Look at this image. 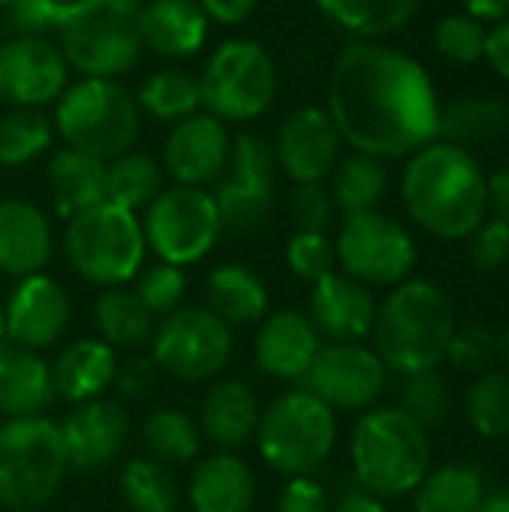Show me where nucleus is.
Returning a JSON list of instances; mask_svg holds the SVG:
<instances>
[{"mask_svg":"<svg viewBox=\"0 0 509 512\" xmlns=\"http://www.w3.org/2000/svg\"><path fill=\"white\" fill-rule=\"evenodd\" d=\"M324 108L351 150L384 162L408 159L438 138L441 99L432 75L384 39H351L336 54Z\"/></svg>","mask_w":509,"mask_h":512,"instance_id":"1","label":"nucleus"},{"mask_svg":"<svg viewBox=\"0 0 509 512\" xmlns=\"http://www.w3.org/2000/svg\"><path fill=\"white\" fill-rule=\"evenodd\" d=\"M399 189L408 216L441 240H468L489 216V186L480 162L450 141L435 138L411 153Z\"/></svg>","mask_w":509,"mask_h":512,"instance_id":"2","label":"nucleus"},{"mask_svg":"<svg viewBox=\"0 0 509 512\" xmlns=\"http://www.w3.org/2000/svg\"><path fill=\"white\" fill-rule=\"evenodd\" d=\"M456 333L450 297L429 279H405L378 306L372 339L381 363L402 378L435 372Z\"/></svg>","mask_w":509,"mask_h":512,"instance_id":"3","label":"nucleus"},{"mask_svg":"<svg viewBox=\"0 0 509 512\" xmlns=\"http://www.w3.org/2000/svg\"><path fill=\"white\" fill-rule=\"evenodd\" d=\"M51 123L63 147L111 162L135 150L144 117L120 78H75L51 105Z\"/></svg>","mask_w":509,"mask_h":512,"instance_id":"4","label":"nucleus"},{"mask_svg":"<svg viewBox=\"0 0 509 512\" xmlns=\"http://www.w3.org/2000/svg\"><path fill=\"white\" fill-rule=\"evenodd\" d=\"M351 465L369 495L381 501L411 495L432 465L429 435L399 405L366 411L351 435Z\"/></svg>","mask_w":509,"mask_h":512,"instance_id":"5","label":"nucleus"},{"mask_svg":"<svg viewBox=\"0 0 509 512\" xmlns=\"http://www.w3.org/2000/svg\"><path fill=\"white\" fill-rule=\"evenodd\" d=\"M201 108L225 126L261 120L279 96V66L264 42L231 36L219 42L198 69Z\"/></svg>","mask_w":509,"mask_h":512,"instance_id":"6","label":"nucleus"},{"mask_svg":"<svg viewBox=\"0 0 509 512\" xmlns=\"http://www.w3.org/2000/svg\"><path fill=\"white\" fill-rule=\"evenodd\" d=\"M75 78H123L144 57L138 6L129 0H75L57 30Z\"/></svg>","mask_w":509,"mask_h":512,"instance_id":"7","label":"nucleus"},{"mask_svg":"<svg viewBox=\"0 0 509 512\" xmlns=\"http://www.w3.org/2000/svg\"><path fill=\"white\" fill-rule=\"evenodd\" d=\"M63 255L84 282L99 288H123L144 267L147 240L141 216L111 201L78 213L66 219Z\"/></svg>","mask_w":509,"mask_h":512,"instance_id":"8","label":"nucleus"},{"mask_svg":"<svg viewBox=\"0 0 509 512\" xmlns=\"http://www.w3.org/2000/svg\"><path fill=\"white\" fill-rule=\"evenodd\" d=\"M69 471L60 426L48 417L0 423V504L42 510Z\"/></svg>","mask_w":509,"mask_h":512,"instance_id":"9","label":"nucleus"},{"mask_svg":"<svg viewBox=\"0 0 509 512\" xmlns=\"http://www.w3.org/2000/svg\"><path fill=\"white\" fill-rule=\"evenodd\" d=\"M255 441L273 471L303 477L330 459L336 447V414L312 393L294 390L261 411Z\"/></svg>","mask_w":509,"mask_h":512,"instance_id":"10","label":"nucleus"},{"mask_svg":"<svg viewBox=\"0 0 509 512\" xmlns=\"http://www.w3.org/2000/svg\"><path fill=\"white\" fill-rule=\"evenodd\" d=\"M147 249L174 267L198 264L213 252L222 237L219 210L210 189L198 186H165L141 213Z\"/></svg>","mask_w":509,"mask_h":512,"instance_id":"11","label":"nucleus"},{"mask_svg":"<svg viewBox=\"0 0 509 512\" xmlns=\"http://www.w3.org/2000/svg\"><path fill=\"white\" fill-rule=\"evenodd\" d=\"M276 174L270 138L261 132H240L231 138L228 168L210 189L222 234H255L270 222L276 204Z\"/></svg>","mask_w":509,"mask_h":512,"instance_id":"12","label":"nucleus"},{"mask_svg":"<svg viewBox=\"0 0 509 512\" xmlns=\"http://www.w3.org/2000/svg\"><path fill=\"white\" fill-rule=\"evenodd\" d=\"M336 243V264L345 276L366 288H396L417 264V243L411 231L381 210L342 216Z\"/></svg>","mask_w":509,"mask_h":512,"instance_id":"13","label":"nucleus"},{"mask_svg":"<svg viewBox=\"0 0 509 512\" xmlns=\"http://www.w3.org/2000/svg\"><path fill=\"white\" fill-rule=\"evenodd\" d=\"M234 351L231 327L216 318L207 306H180L165 315L153 330V363L177 381H210L216 378Z\"/></svg>","mask_w":509,"mask_h":512,"instance_id":"14","label":"nucleus"},{"mask_svg":"<svg viewBox=\"0 0 509 512\" xmlns=\"http://www.w3.org/2000/svg\"><path fill=\"white\" fill-rule=\"evenodd\" d=\"M387 366L360 342L321 345L303 375V390L321 399L330 411H366L387 387Z\"/></svg>","mask_w":509,"mask_h":512,"instance_id":"15","label":"nucleus"},{"mask_svg":"<svg viewBox=\"0 0 509 512\" xmlns=\"http://www.w3.org/2000/svg\"><path fill=\"white\" fill-rule=\"evenodd\" d=\"M72 69L51 36L12 33L0 42V102L9 108H48L60 99Z\"/></svg>","mask_w":509,"mask_h":512,"instance_id":"16","label":"nucleus"},{"mask_svg":"<svg viewBox=\"0 0 509 512\" xmlns=\"http://www.w3.org/2000/svg\"><path fill=\"white\" fill-rule=\"evenodd\" d=\"M270 147L276 171L297 186L324 183L342 159L345 141L324 105H297L279 120Z\"/></svg>","mask_w":509,"mask_h":512,"instance_id":"17","label":"nucleus"},{"mask_svg":"<svg viewBox=\"0 0 509 512\" xmlns=\"http://www.w3.org/2000/svg\"><path fill=\"white\" fill-rule=\"evenodd\" d=\"M231 138H234L231 126H225L219 117L207 111H198L168 126L159 165L165 177H171V183L177 186L210 189L219 183V177L228 168Z\"/></svg>","mask_w":509,"mask_h":512,"instance_id":"18","label":"nucleus"},{"mask_svg":"<svg viewBox=\"0 0 509 512\" xmlns=\"http://www.w3.org/2000/svg\"><path fill=\"white\" fill-rule=\"evenodd\" d=\"M72 303L63 285L45 273L24 276L12 288L3 309V336L27 351L51 348L69 327Z\"/></svg>","mask_w":509,"mask_h":512,"instance_id":"19","label":"nucleus"},{"mask_svg":"<svg viewBox=\"0 0 509 512\" xmlns=\"http://www.w3.org/2000/svg\"><path fill=\"white\" fill-rule=\"evenodd\" d=\"M60 426L69 468L75 471H105L114 465L129 438V414L114 399H93L75 405Z\"/></svg>","mask_w":509,"mask_h":512,"instance_id":"20","label":"nucleus"},{"mask_svg":"<svg viewBox=\"0 0 509 512\" xmlns=\"http://www.w3.org/2000/svg\"><path fill=\"white\" fill-rule=\"evenodd\" d=\"M375 297L366 285L345 273H330L312 282L309 321L321 339L330 342H363L375 324Z\"/></svg>","mask_w":509,"mask_h":512,"instance_id":"21","label":"nucleus"},{"mask_svg":"<svg viewBox=\"0 0 509 512\" xmlns=\"http://www.w3.org/2000/svg\"><path fill=\"white\" fill-rule=\"evenodd\" d=\"M54 255V228L42 207L24 198L0 201V270L12 279L36 276Z\"/></svg>","mask_w":509,"mask_h":512,"instance_id":"22","label":"nucleus"},{"mask_svg":"<svg viewBox=\"0 0 509 512\" xmlns=\"http://www.w3.org/2000/svg\"><path fill=\"white\" fill-rule=\"evenodd\" d=\"M144 51L165 60H189L204 51L213 21L198 0H147L138 9Z\"/></svg>","mask_w":509,"mask_h":512,"instance_id":"23","label":"nucleus"},{"mask_svg":"<svg viewBox=\"0 0 509 512\" xmlns=\"http://www.w3.org/2000/svg\"><path fill=\"white\" fill-rule=\"evenodd\" d=\"M321 348V336L309 315L282 309L261 321L255 336V363L264 375L279 381H303Z\"/></svg>","mask_w":509,"mask_h":512,"instance_id":"24","label":"nucleus"},{"mask_svg":"<svg viewBox=\"0 0 509 512\" xmlns=\"http://www.w3.org/2000/svg\"><path fill=\"white\" fill-rule=\"evenodd\" d=\"M51 366L39 351L0 345V414L6 420L42 417L54 405Z\"/></svg>","mask_w":509,"mask_h":512,"instance_id":"25","label":"nucleus"},{"mask_svg":"<svg viewBox=\"0 0 509 512\" xmlns=\"http://www.w3.org/2000/svg\"><path fill=\"white\" fill-rule=\"evenodd\" d=\"M45 183L54 213L72 219L105 201V162L60 144L45 156Z\"/></svg>","mask_w":509,"mask_h":512,"instance_id":"26","label":"nucleus"},{"mask_svg":"<svg viewBox=\"0 0 509 512\" xmlns=\"http://www.w3.org/2000/svg\"><path fill=\"white\" fill-rule=\"evenodd\" d=\"M117 372V351L102 339H78L60 351L51 366L54 393L72 405L102 399Z\"/></svg>","mask_w":509,"mask_h":512,"instance_id":"27","label":"nucleus"},{"mask_svg":"<svg viewBox=\"0 0 509 512\" xmlns=\"http://www.w3.org/2000/svg\"><path fill=\"white\" fill-rule=\"evenodd\" d=\"M258 420V396L243 381H219L201 402V432L225 453L249 444L255 438Z\"/></svg>","mask_w":509,"mask_h":512,"instance_id":"28","label":"nucleus"},{"mask_svg":"<svg viewBox=\"0 0 509 512\" xmlns=\"http://www.w3.org/2000/svg\"><path fill=\"white\" fill-rule=\"evenodd\" d=\"M192 512H249L255 504V474L234 453L204 459L189 480Z\"/></svg>","mask_w":509,"mask_h":512,"instance_id":"29","label":"nucleus"},{"mask_svg":"<svg viewBox=\"0 0 509 512\" xmlns=\"http://www.w3.org/2000/svg\"><path fill=\"white\" fill-rule=\"evenodd\" d=\"M207 309L228 327L264 321L270 306V291L264 279L243 264H222L204 282Z\"/></svg>","mask_w":509,"mask_h":512,"instance_id":"30","label":"nucleus"},{"mask_svg":"<svg viewBox=\"0 0 509 512\" xmlns=\"http://www.w3.org/2000/svg\"><path fill=\"white\" fill-rule=\"evenodd\" d=\"M315 6L351 39H387L411 24L423 0H315Z\"/></svg>","mask_w":509,"mask_h":512,"instance_id":"31","label":"nucleus"},{"mask_svg":"<svg viewBox=\"0 0 509 512\" xmlns=\"http://www.w3.org/2000/svg\"><path fill=\"white\" fill-rule=\"evenodd\" d=\"M135 102H138L144 120L174 126V123L204 111L198 72H189L183 66H159L141 81V87L135 90Z\"/></svg>","mask_w":509,"mask_h":512,"instance_id":"32","label":"nucleus"},{"mask_svg":"<svg viewBox=\"0 0 509 512\" xmlns=\"http://www.w3.org/2000/svg\"><path fill=\"white\" fill-rule=\"evenodd\" d=\"M327 189L342 216L369 213V210H378V204L384 201L390 189V168L378 156L351 150L348 156L342 153V159L330 171Z\"/></svg>","mask_w":509,"mask_h":512,"instance_id":"33","label":"nucleus"},{"mask_svg":"<svg viewBox=\"0 0 509 512\" xmlns=\"http://www.w3.org/2000/svg\"><path fill=\"white\" fill-rule=\"evenodd\" d=\"M509 129V105L504 99L468 93L447 105L438 114V141L459 144L471 150V144H486L501 138Z\"/></svg>","mask_w":509,"mask_h":512,"instance_id":"34","label":"nucleus"},{"mask_svg":"<svg viewBox=\"0 0 509 512\" xmlns=\"http://www.w3.org/2000/svg\"><path fill=\"white\" fill-rule=\"evenodd\" d=\"M483 498V471L468 462H453L423 477L414 489V512H477Z\"/></svg>","mask_w":509,"mask_h":512,"instance_id":"35","label":"nucleus"},{"mask_svg":"<svg viewBox=\"0 0 509 512\" xmlns=\"http://www.w3.org/2000/svg\"><path fill=\"white\" fill-rule=\"evenodd\" d=\"M93 321L102 342H108L114 351L141 348L156 330V318L129 288H105L93 303Z\"/></svg>","mask_w":509,"mask_h":512,"instance_id":"36","label":"nucleus"},{"mask_svg":"<svg viewBox=\"0 0 509 512\" xmlns=\"http://www.w3.org/2000/svg\"><path fill=\"white\" fill-rule=\"evenodd\" d=\"M165 189V171L156 156L141 150H126L117 159L105 162V201L144 213L147 204Z\"/></svg>","mask_w":509,"mask_h":512,"instance_id":"37","label":"nucleus"},{"mask_svg":"<svg viewBox=\"0 0 509 512\" xmlns=\"http://www.w3.org/2000/svg\"><path fill=\"white\" fill-rule=\"evenodd\" d=\"M57 132L45 108H6L0 114V168H24L54 150Z\"/></svg>","mask_w":509,"mask_h":512,"instance_id":"38","label":"nucleus"},{"mask_svg":"<svg viewBox=\"0 0 509 512\" xmlns=\"http://www.w3.org/2000/svg\"><path fill=\"white\" fill-rule=\"evenodd\" d=\"M120 495L132 512H174L180 504V483L171 465L147 456V459H132L123 468Z\"/></svg>","mask_w":509,"mask_h":512,"instance_id":"39","label":"nucleus"},{"mask_svg":"<svg viewBox=\"0 0 509 512\" xmlns=\"http://www.w3.org/2000/svg\"><path fill=\"white\" fill-rule=\"evenodd\" d=\"M144 447L165 465H186L201 450V426L186 411L162 408L144 423Z\"/></svg>","mask_w":509,"mask_h":512,"instance_id":"40","label":"nucleus"},{"mask_svg":"<svg viewBox=\"0 0 509 512\" xmlns=\"http://www.w3.org/2000/svg\"><path fill=\"white\" fill-rule=\"evenodd\" d=\"M465 417L471 429L489 441L509 438V375L507 372H486L477 375L465 396Z\"/></svg>","mask_w":509,"mask_h":512,"instance_id":"41","label":"nucleus"},{"mask_svg":"<svg viewBox=\"0 0 509 512\" xmlns=\"http://www.w3.org/2000/svg\"><path fill=\"white\" fill-rule=\"evenodd\" d=\"M486 33H489V27L483 21L465 15V12H453V15L438 18V24L432 30V45L444 60L456 63V66H471V63L483 60Z\"/></svg>","mask_w":509,"mask_h":512,"instance_id":"42","label":"nucleus"},{"mask_svg":"<svg viewBox=\"0 0 509 512\" xmlns=\"http://www.w3.org/2000/svg\"><path fill=\"white\" fill-rule=\"evenodd\" d=\"M135 294L153 318H165L183 306L189 294V282H186L183 267L159 261V264L141 267V273L135 276Z\"/></svg>","mask_w":509,"mask_h":512,"instance_id":"43","label":"nucleus"},{"mask_svg":"<svg viewBox=\"0 0 509 512\" xmlns=\"http://www.w3.org/2000/svg\"><path fill=\"white\" fill-rule=\"evenodd\" d=\"M411 420H417L426 432L432 426H441L450 417L453 399L450 387L438 372H423V375H408L402 387V405H399Z\"/></svg>","mask_w":509,"mask_h":512,"instance_id":"44","label":"nucleus"},{"mask_svg":"<svg viewBox=\"0 0 509 512\" xmlns=\"http://www.w3.org/2000/svg\"><path fill=\"white\" fill-rule=\"evenodd\" d=\"M288 270L303 282H318L336 270V243L321 231H294L285 246Z\"/></svg>","mask_w":509,"mask_h":512,"instance_id":"45","label":"nucleus"},{"mask_svg":"<svg viewBox=\"0 0 509 512\" xmlns=\"http://www.w3.org/2000/svg\"><path fill=\"white\" fill-rule=\"evenodd\" d=\"M447 360L462 372L486 375L501 360V339L492 330L480 327V324H471V327H462V330L456 327V333L450 339V348H447Z\"/></svg>","mask_w":509,"mask_h":512,"instance_id":"46","label":"nucleus"},{"mask_svg":"<svg viewBox=\"0 0 509 512\" xmlns=\"http://www.w3.org/2000/svg\"><path fill=\"white\" fill-rule=\"evenodd\" d=\"M336 213L339 210L333 204L327 180L324 183H297L291 189L288 216L294 222V231H321V234H327V228L333 225Z\"/></svg>","mask_w":509,"mask_h":512,"instance_id":"47","label":"nucleus"},{"mask_svg":"<svg viewBox=\"0 0 509 512\" xmlns=\"http://www.w3.org/2000/svg\"><path fill=\"white\" fill-rule=\"evenodd\" d=\"M75 0H15L6 9L12 33L24 36H48L57 33L63 18L69 15Z\"/></svg>","mask_w":509,"mask_h":512,"instance_id":"48","label":"nucleus"},{"mask_svg":"<svg viewBox=\"0 0 509 512\" xmlns=\"http://www.w3.org/2000/svg\"><path fill=\"white\" fill-rule=\"evenodd\" d=\"M468 261L480 273H498L509 264V225L501 219H483L468 234Z\"/></svg>","mask_w":509,"mask_h":512,"instance_id":"49","label":"nucleus"},{"mask_svg":"<svg viewBox=\"0 0 509 512\" xmlns=\"http://www.w3.org/2000/svg\"><path fill=\"white\" fill-rule=\"evenodd\" d=\"M156 381H159V366L153 363V357L132 354L126 360H117V372H114L111 387L123 399H141V396L156 390Z\"/></svg>","mask_w":509,"mask_h":512,"instance_id":"50","label":"nucleus"},{"mask_svg":"<svg viewBox=\"0 0 509 512\" xmlns=\"http://www.w3.org/2000/svg\"><path fill=\"white\" fill-rule=\"evenodd\" d=\"M330 507L327 489L312 474L291 477L276 501V512H330Z\"/></svg>","mask_w":509,"mask_h":512,"instance_id":"51","label":"nucleus"},{"mask_svg":"<svg viewBox=\"0 0 509 512\" xmlns=\"http://www.w3.org/2000/svg\"><path fill=\"white\" fill-rule=\"evenodd\" d=\"M198 3L207 12V18L219 27H237L249 21L261 6V0H198Z\"/></svg>","mask_w":509,"mask_h":512,"instance_id":"52","label":"nucleus"},{"mask_svg":"<svg viewBox=\"0 0 509 512\" xmlns=\"http://www.w3.org/2000/svg\"><path fill=\"white\" fill-rule=\"evenodd\" d=\"M483 60L495 69L498 78H504L509 84V18L498 21V24H489Z\"/></svg>","mask_w":509,"mask_h":512,"instance_id":"53","label":"nucleus"},{"mask_svg":"<svg viewBox=\"0 0 509 512\" xmlns=\"http://www.w3.org/2000/svg\"><path fill=\"white\" fill-rule=\"evenodd\" d=\"M486 186H489V210L495 213V219L509 225V165L486 177Z\"/></svg>","mask_w":509,"mask_h":512,"instance_id":"54","label":"nucleus"},{"mask_svg":"<svg viewBox=\"0 0 509 512\" xmlns=\"http://www.w3.org/2000/svg\"><path fill=\"white\" fill-rule=\"evenodd\" d=\"M462 6H465V15L483 21L486 27L509 18V0H462Z\"/></svg>","mask_w":509,"mask_h":512,"instance_id":"55","label":"nucleus"},{"mask_svg":"<svg viewBox=\"0 0 509 512\" xmlns=\"http://www.w3.org/2000/svg\"><path fill=\"white\" fill-rule=\"evenodd\" d=\"M330 512H387L381 498L369 495L366 489H357V492H345L339 498L336 507H330Z\"/></svg>","mask_w":509,"mask_h":512,"instance_id":"56","label":"nucleus"},{"mask_svg":"<svg viewBox=\"0 0 509 512\" xmlns=\"http://www.w3.org/2000/svg\"><path fill=\"white\" fill-rule=\"evenodd\" d=\"M477 512H509V492H492V495H486Z\"/></svg>","mask_w":509,"mask_h":512,"instance_id":"57","label":"nucleus"},{"mask_svg":"<svg viewBox=\"0 0 509 512\" xmlns=\"http://www.w3.org/2000/svg\"><path fill=\"white\" fill-rule=\"evenodd\" d=\"M501 360L509 366V327L504 330V336H501Z\"/></svg>","mask_w":509,"mask_h":512,"instance_id":"58","label":"nucleus"},{"mask_svg":"<svg viewBox=\"0 0 509 512\" xmlns=\"http://www.w3.org/2000/svg\"><path fill=\"white\" fill-rule=\"evenodd\" d=\"M3 339H6V336H3V312H0V345H3Z\"/></svg>","mask_w":509,"mask_h":512,"instance_id":"59","label":"nucleus"},{"mask_svg":"<svg viewBox=\"0 0 509 512\" xmlns=\"http://www.w3.org/2000/svg\"><path fill=\"white\" fill-rule=\"evenodd\" d=\"M12 3H15V0H0V6H3V9H9Z\"/></svg>","mask_w":509,"mask_h":512,"instance_id":"60","label":"nucleus"},{"mask_svg":"<svg viewBox=\"0 0 509 512\" xmlns=\"http://www.w3.org/2000/svg\"><path fill=\"white\" fill-rule=\"evenodd\" d=\"M129 3H132V6H138V9H141V6H144V3H147V0H129Z\"/></svg>","mask_w":509,"mask_h":512,"instance_id":"61","label":"nucleus"},{"mask_svg":"<svg viewBox=\"0 0 509 512\" xmlns=\"http://www.w3.org/2000/svg\"><path fill=\"white\" fill-rule=\"evenodd\" d=\"M12 512H42V510H12Z\"/></svg>","mask_w":509,"mask_h":512,"instance_id":"62","label":"nucleus"},{"mask_svg":"<svg viewBox=\"0 0 509 512\" xmlns=\"http://www.w3.org/2000/svg\"><path fill=\"white\" fill-rule=\"evenodd\" d=\"M507 444H509V438H507Z\"/></svg>","mask_w":509,"mask_h":512,"instance_id":"63","label":"nucleus"}]
</instances>
